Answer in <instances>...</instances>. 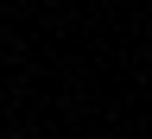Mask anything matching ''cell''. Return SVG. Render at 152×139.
<instances>
[]
</instances>
